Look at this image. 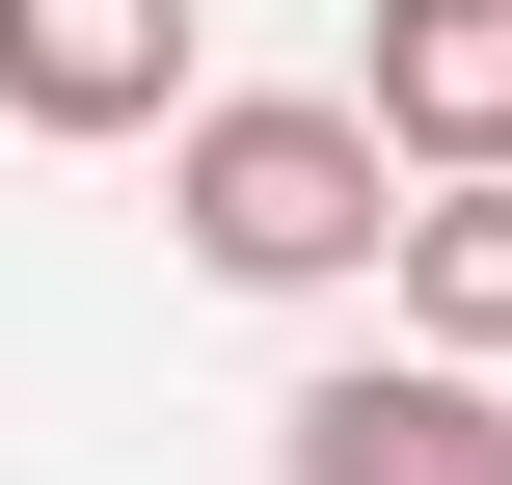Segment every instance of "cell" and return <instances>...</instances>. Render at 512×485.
I'll list each match as a JSON object with an SVG mask.
<instances>
[{
    "mask_svg": "<svg viewBox=\"0 0 512 485\" xmlns=\"http://www.w3.org/2000/svg\"><path fill=\"white\" fill-rule=\"evenodd\" d=\"M162 243H189L216 297H351V270L405 243V162H378L351 81H189V108H162Z\"/></svg>",
    "mask_w": 512,
    "mask_h": 485,
    "instance_id": "6da1fadb",
    "label": "cell"
},
{
    "mask_svg": "<svg viewBox=\"0 0 512 485\" xmlns=\"http://www.w3.org/2000/svg\"><path fill=\"white\" fill-rule=\"evenodd\" d=\"M270 485H512V378H459V351H324L270 405Z\"/></svg>",
    "mask_w": 512,
    "mask_h": 485,
    "instance_id": "7a4b0ae2",
    "label": "cell"
},
{
    "mask_svg": "<svg viewBox=\"0 0 512 485\" xmlns=\"http://www.w3.org/2000/svg\"><path fill=\"white\" fill-rule=\"evenodd\" d=\"M351 108H378V162H405V189L512 162V0H378V27H351Z\"/></svg>",
    "mask_w": 512,
    "mask_h": 485,
    "instance_id": "3957f363",
    "label": "cell"
},
{
    "mask_svg": "<svg viewBox=\"0 0 512 485\" xmlns=\"http://www.w3.org/2000/svg\"><path fill=\"white\" fill-rule=\"evenodd\" d=\"M189 108V0H0V135H162Z\"/></svg>",
    "mask_w": 512,
    "mask_h": 485,
    "instance_id": "277c9868",
    "label": "cell"
},
{
    "mask_svg": "<svg viewBox=\"0 0 512 485\" xmlns=\"http://www.w3.org/2000/svg\"><path fill=\"white\" fill-rule=\"evenodd\" d=\"M378 297H405V351H459V378H512V162H459V189H405Z\"/></svg>",
    "mask_w": 512,
    "mask_h": 485,
    "instance_id": "5b68a950",
    "label": "cell"
}]
</instances>
